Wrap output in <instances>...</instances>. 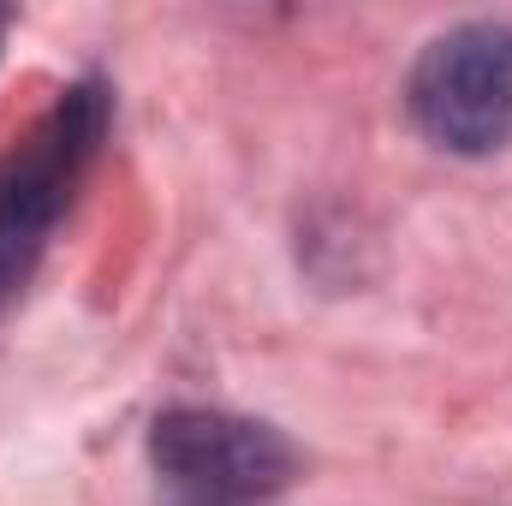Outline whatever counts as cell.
<instances>
[{"label":"cell","mask_w":512,"mask_h":506,"mask_svg":"<svg viewBox=\"0 0 512 506\" xmlns=\"http://www.w3.org/2000/svg\"><path fill=\"white\" fill-rule=\"evenodd\" d=\"M102 137H108V90L90 78V84H72L36 120V131L0 161V310L30 286Z\"/></svg>","instance_id":"6da1fadb"},{"label":"cell","mask_w":512,"mask_h":506,"mask_svg":"<svg viewBox=\"0 0 512 506\" xmlns=\"http://www.w3.org/2000/svg\"><path fill=\"white\" fill-rule=\"evenodd\" d=\"M149 465L179 506H262L298 477V447L274 423L173 405L149 429Z\"/></svg>","instance_id":"7a4b0ae2"},{"label":"cell","mask_w":512,"mask_h":506,"mask_svg":"<svg viewBox=\"0 0 512 506\" xmlns=\"http://www.w3.org/2000/svg\"><path fill=\"white\" fill-rule=\"evenodd\" d=\"M405 108L447 155H495L512 143V24L477 18L435 36L411 78Z\"/></svg>","instance_id":"3957f363"},{"label":"cell","mask_w":512,"mask_h":506,"mask_svg":"<svg viewBox=\"0 0 512 506\" xmlns=\"http://www.w3.org/2000/svg\"><path fill=\"white\" fill-rule=\"evenodd\" d=\"M6 18H12V12H6V6H0V36H6Z\"/></svg>","instance_id":"277c9868"}]
</instances>
